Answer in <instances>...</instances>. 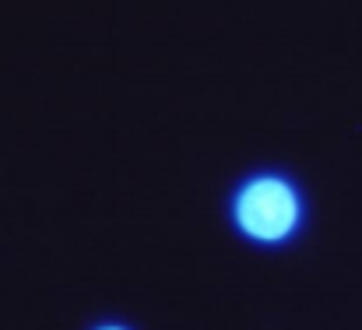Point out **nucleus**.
<instances>
[{"mask_svg": "<svg viewBox=\"0 0 362 330\" xmlns=\"http://www.w3.org/2000/svg\"><path fill=\"white\" fill-rule=\"evenodd\" d=\"M103 330H120V327H103Z\"/></svg>", "mask_w": 362, "mask_h": 330, "instance_id": "2", "label": "nucleus"}, {"mask_svg": "<svg viewBox=\"0 0 362 330\" xmlns=\"http://www.w3.org/2000/svg\"><path fill=\"white\" fill-rule=\"evenodd\" d=\"M236 221H240V228L246 235H253L260 242L285 239L299 221L296 190L285 179H274V176L253 179L236 201Z\"/></svg>", "mask_w": 362, "mask_h": 330, "instance_id": "1", "label": "nucleus"}]
</instances>
